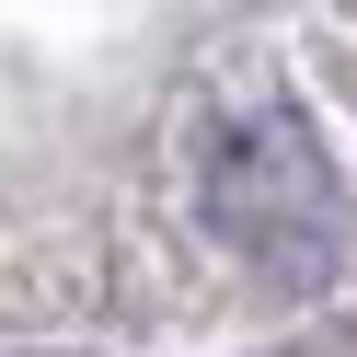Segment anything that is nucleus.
<instances>
[{"instance_id": "obj_1", "label": "nucleus", "mask_w": 357, "mask_h": 357, "mask_svg": "<svg viewBox=\"0 0 357 357\" xmlns=\"http://www.w3.org/2000/svg\"><path fill=\"white\" fill-rule=\"evenodd\" d=\"M323 208H334L323 150H311L288 116H254V127H231V139L208 150V219H219L231 242H254V254L311 242V231H323Z\"/></svg>"}]
</instances>
